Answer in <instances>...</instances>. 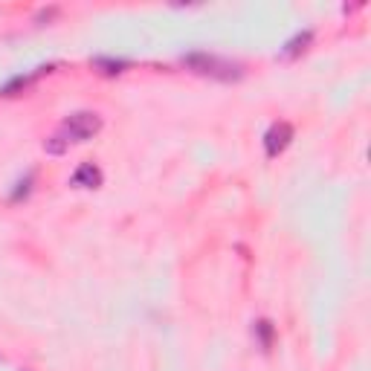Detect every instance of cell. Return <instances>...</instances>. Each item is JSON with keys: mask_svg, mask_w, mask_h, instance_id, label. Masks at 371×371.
<instances>
[{"mask_svg": "<svg viewBox=\"0 0 371 371\" xmlns=\"http://www.w3.org/2000/svg\"><path fill=\"white\" fill-rule=\"evenodd\" d=\"M186 64L194 73H201V76H212L220 82H238L241 79V64H235L229 58L209 56V53H191V56H186Z\"/></svg>", "mask_w": 371, "mask_h": 371, "instance_id": "6da1fadb", "label": "cell"}, {"mask_svg": "<svg viewBox=\"0 0 371 371\" xmlns=\"http://www.w3.org/2000/svg\"><path fill=\"white\" fill-rule=\"evenodd\" d=\"M99 131H102V116L93 113V111H79V113H70L64 119L61 137L67 142H84V139L96 137Z\"/></svg>", "mask_w": 371, "mask_h": 371, "instance_id": "7a4b0ae2", "label": "cell"}, {"mask_svg": "<svg viewBox=\"0 0 371 371\" xmlns=\"http://www.w3.org/2000/svg\"><path fill=\"white\" fill-rule=\"evenodd\" d=\"M290 139H293V128L287 125V122H279V125H273V128L267 131V137H264L267 157H279L284 148L290 145Z\"/></svg>", "mask_w": 371, "mask_h": 371, "instance_id": "3957f363", "label": "cell"}, {"mask_svg": "<svg viewBox=\"0 0 371 371\" xmlns=\"http://www.w3.org/2000/svg\"><path fill=\"white\" fill-rule=\"evenodd\" d=\"M73 186H82V189L102 186V171H99L93 163H84V165L76 168V175H73Z\"/></svg>", "mask_w": 371, "mask_h": 371, "instance_id": "277c9868", "label": "cell"}, {"mask_svg": "<svg viewBox=\"0 0 371 371\" xmlns=\"http://www.w3.org/2000/svg\"><path fill=\"white\" fill-rule=\"evenodd\" d=\"M49 67H38V73H32V76H15L12 82H6L4 87H0V96H15V93H23V90H27L38 76H41V73H46Z\"/></svg>", "mask_w": 371, "mask_h": 371, "instance_id": "5b68a950", "label": "cell"}, {"mask_svg": "<svg viewBox=\"0 0 371 371\" xmlns=\"http://www.w3.org/2000/svg\"><path fill=\"white\" fill-rule=\"evenodd\" d=\"M67 145H70V142H67L61 134H56V137H49V139L44 142V151H46V154H64Z\"/></svg>", "mask_w": 371, "mask_h": 371, "instance_id": "8992f818", "label": "cell"}, {"mask_svg": "<svg viewBox=\"0 0 371 371\" xmlns=\"http://www.w3.org/2000/svg\"><path fill=\"white\" fill-rule=\"evenodd\" d=\"M310 44V32H302V35H296L290 44H287V49H284V56H296V53H302V49Z\"/></svg>", "mask_w": 371, "mask_h": 371, "instance_id": "52a82bcc", "label": "cell"}, {"mask_svg": "<svg viewBox=\"0 0 371 371\" xmlns=\"http://www.w3.org/2000/svg\"><path fill=\"white\" fill-rule=\"evenodd\" d=\"M256 331L261 337V345H264V348H270V339H273V328H270V322H258Z\"/></svg>", "mask_w": 371, "mask_h": 371, "instance_id": "ba28073f", "label": "cell"}]
</instances>
